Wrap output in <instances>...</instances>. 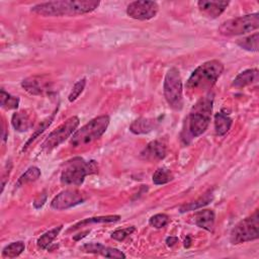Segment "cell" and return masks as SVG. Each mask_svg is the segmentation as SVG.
<instances>
[{"mask_svg":"<svg viewBox=\"0 0 259 259\" xmlns=\"http://www.w3.org/2000/svg\"><path fill=\"white\" fill-rule=\"evenodd\" d=\"M212 102V94L207 93L205 96L198 99L192 106L185 118L184 127L181 134V139L184 144L190 143L192 139L199 137L206 131L211 119Z\"/></svg>","mask_w":259,"mask_h":259,"instance_id":"1","label":"cell"},{"mask_svg":"<svg viewBox=\"0 0 259 259\" xmlns=\"http://www.w3.org/2000/svg\"><path fill=\"white\" fill-rule=\"evenodd\" d=\"M99 4V1L92 0L50 1L32 6L30 11L40 16H74L92 12Z\"/></svg>","mask_w":259,"mask_h":259,"instance_id":"2","label":"cell"},{"mask_svg":"<svg viewBox=\"0 0 259 259\" xmlns=\"http://www.w3.org/2000/svg\"><path fill=\"white\" fill-rule=\"evenodd\" d=\"M224 71V64L219 60L206 61L198 66L189 76L186 87L195 92L208 91Z\"/></svg>","mask_w":259,"mask_h":259,"instance_id":"3","label":"cell"},{"mask_svg":"<svg viewBox=\"0 0 259 259\" xmlns=\"http://www.w3.org/2000/svg\"><path fill=\"white\" fill-rule=\"evenodd\" d=\"M98 172L95 161H86L81 157H74L63 165L61 172V183L67 186H80L85 177Z\"/></svg>","mask_w":259,"mask_h":259,"instance_id":"4","label":"cell"},{"mask_svg":"<svg viewBox=\"0 0 259 259\" xmlns=\"http://www.w3.org/2000/svg\"><path fill=\"white\" fill-rule=\"evenodd\" d=\"M110 118L108 115H99L84 124L70 138V145L74 148L86 146L98 140L107 130Z\"/></svg>","mask_w":259,"mask_h":259,"instance_id":"5","label":"cell"},{"mask_svg":"<svg viewBox=\"0 0 259 259\" xmlns=\"http://www.w3.org/2000/svg\"><path fill=\"white\" fill-rule=\"evenodd\" d=\"M164 97L168 105L176 111H179L183 107V88L180 72L177 68H170L164 78L163 83Z\"/></svg>","mask_w":259,"mask_h":259,"instance_id":"6","label":"cell"},{"mask_svg":"<svg viewBox=\"0 0 259 259\" xmlns=\"http://www.w3.org/2000/svg\"><path fill=\"white\" fill-rule=\"evenodd\" d=\"M259 27V13L228 19L219 26V32L225 36H234L249 33L253 30H257Z\"/></svg>","mask_w":259,"mask_h":259,"instance_id":"7","label":"cell"},{"mask_svg":"<svg viewBox=\"0 0 259 259\" xmlns=\"http://www.w3.org/2000/svg\"><path fill=\"white\" fill-rule=\"evenodd\" d=\"M259 237V214L256 209L251 215L239 222L231 231L230 241L233 245L257 240Z\"/></svg>","mask_w":259,"mask_h":259,"instance_id":"8","label":"cell"},{"mask_svg":"<svg viewBox=\"0 0 259 259\" xmlns=\"http://www.w3.org/2000/svg\"><path fill=\"white\" fill-rule=\"evenodd\" d=\"M80 123V119L78 116H71L66 121H64L61 125H59L55 131H53L44 141L42 149L52 150L58 147L60 144L65 142L69 137H71L75 132L77 126Z\"/></svg>","mask_w":259,"mask_h":259,"instance_id":"9","label":"cell"},{"mask_svg":"<svg viewBox=\"0 0 259 259\" xmlns=\"http://www.w3.org/2000/svg\"><path fill=\"white\" fill-rule=\"evenodd\" d=\"M87 195L77 189H67L57 194L51 201V207L56 210H63L83 203Z\"/></svg>","mask_w":259,"mask_h":259,"instance_id":"10","label":"cell"},{"mask_svg":"<svg viewBox=\"0 0 259 259\" xmlns=\"http://www.w3.org/2000/svg\"><path fill=\"white\" fill-rule=\"evenodd\" d=\"M159 5L155 1H134L126 7V14L137 20H149L156 16Z\"/></svg>","mask_w":259,"mask_h":259,"instance_id":"11","label":"cell"},{"mask_svg":"<svg viewBox=\"0 0 259 259\" xmlns=\"http://www.w3.org/2000/svg\"><path fill=\"white\" fill-rule=\"evenodd\" d=\"M21 87L31 95H42L51 89V82L45 76H30L21 82Z\"/></svg>","mask_w":259,"mask_h":259,"instance_id":"12","label":"cell"},{"mask_svg":"<svg viewBox=\"0 0 259 259\" xmlns=\"http://www.w3.org/2000/svg\"><path fill=\"white\" fill-rule=\"evenodd\" d=\"M229 1H215V0H200L197 2L199 12L208 19H215L228 7Z\"/></svg>","mask_w":259,"mask_h":259,"instance_id":"13","label":"cell"},{"mask_svg":"<svg viewBox=\"0 0 259 259\" xmlns=\"http://www.w3.org/2000/svg\"><path fill=\"white\" fill-rule=\"evenodd\" d=\"M167 155L166 145L159 140L150 142L141 152V158L145 161L155 162L163 160Z\"/></svg>","mask_w":259,"mask_h":259,"instance_id":"14","label":"cell"},{"mask_svg":"<svg viewBox=\"0 0 259 259\" xmlns=\"http://www.w3.org/2000/svg\"><path fill=\"white\" fill-rule=\"evenodd\" d=\"M83 252L86 253H92V254H100L106 258H125L124 253H122L120 250L116 248L106 247L100 243H89L85 244L80 248Z\"/></svg>","mask_w":259,"mask_h":259,"instance_id":"15","label":"cell"},{"mask_svg":"<svg viewBox=\"0 0 259 259\" xmlns=\"http://www.w3.org/2000/svg\"><path fill=\"white\" fill-rule=\"evenodd\" d=\"M215 213L212 209H201L194 213L193 215V223L197 227L211 232L214 226Z\"/></svg>","mask_w":259,"mask_h":259,"instance_id":"16","label":"cell"},{"mask_svg":"<svg viewBox=\"0 0 259 259\" xmlns=\"http://www.w3.org/2000/svg\"><path fill=\"white\" fill-rule=\"evenodd\" d=\"M259 72L257 69H248L241 72L233 80L232 85L237 88H242L248 85H252L258 81Z\"/></svg>","mask_w":259,"mask_h":259,"instance_id":"17","label":"cell"},{"mask_svg":"<svg viewBox=\"0 0 259 259\" xmlns=\"http://www.w3.org/2000/svg\"><path fill=\"white\" fill-rule=\"evenodd\" d=\"M32 123L33 121L30 115L25 111H17L12 114L11 124L17 132H27L32 126Z\"/></svg>","mask_w":259,"mask_h":259,"instance_id":"18","label":"cell"},{"mask_svg":"<svg viewBox=\"0 0 259 259\" xmlns=\"http://www.w3.org/2000/svg\"><path fill=\"white\" fill-rule=\"evenodd\" d=\"M156 127V121L152 118L140 117L134 120L130 125V131L135 135L149 134Z\"/></svg>","mask_w":259,"mask_h":259,"instance_id":"19","label":"cell"},{"mask_svg":"<svg viewBox=\"0 0 259 259\" xmlns=\"http://www.w3.org/2000/svg\"><path fill=\"white\" fill-rule=\"evenodd\" d=\"M233 123L232 118L225 112L220 111L214 114V131L218 136L226 135Z\"/></svg>","mask_w":259,"mask_h":259,"instance_id":"20","label":"cell"},{"mask_svg":"<svg viewBox=\"0 0 259 259\" xmlns=\"http://www.w3.org/2000/svg\"><path fill=\"white\" fill-rule=\"evenodd\" d=\"M120 220V215L118 214H113V215H103V217H94V218H88L85 219L77 224H75L74 226H72L70 228V231L72 230H76L79 229L81 227L87 226L89 224H102V223H114Z\"/></svg>","mask_w":259,"mask_h":259,"instance_id":"21","label":"cell"},{"mask_svg":"<svg viewBox=\"0 0 259 259\" xmlns=\"http://www.w3.org/2000/svg\"><path fill=\"white\" fill-rule=\"evenodd\" d=\"M63 229V226H58V227H55L53 229H51L50 231L44 233L36 241V245L39 249L41 250H45L47 249L51 244L52 242L57 238V236L60 234L61 230Z\"/></svg>","mask_w":259,"mask_h":259,"instance_id":"22","label":"cell"},{"mask_svg":"<svg viewBox=\"0 0 259 259\" xmlns=\"http://www.w3.org/2000/svg\"><path fill=\"white\" fill-rule=\"evenodd\" d=\"M213 198V194L211 191L206 192L203 196L199 197L198 199H196L195 201L189 202L188 204H184L183 206L180 207V212H186V211H190V210H196L206 204H208Z\"/></svg>","mask_w":259,"mask_h":259,"instance_id":"23","label":"cell"},{"mask_svg":"<svg viewBox=\"0 0 259 259\" xmlns=\"http://www.w3.org/2000/svg\"><path fill=\"white\" fill-rule=\"evenodd\" d=\"M258 42H259V33L256 31L254 32L253 34H250L246 37H243V38H240L237 40V45L246 50V51H249V52H258V49H259V46H258Z\"/></svg>","mask_w":259,"mask_h":259,"instance_id":"24","label":"cell"},{"mask_svg":"<svg viewBox=\"0 0 259 259\" xmlns=\"http://www.w3.org/2000/svg\"><path fill=\"white\" fill-rule=\"evenodd\" d=\"M25 245L22 241L12 242L9 245L5 246L2 250V257L3 258H14L19 256L24 251Z\"/></svg>","mask_w":259,"mask_h":259,"instance_id":"25","label":"cell"},{"mask_svg":"<svg viewBox=\"0 0 259 259\" xmlns=\"http://www.w3.org/2000/svg\"><path fill=\"white\" fill-rule=\"evenodd\" d=\"M40 170L35 167V166H32V167H29L17 180L16 182V185L17 186H21L23 184H26V183H29V182H33L35 180H37L40 176Z\"/></svg>","mask_w":259,"mask_h":259,"instance_id":"26","label":"cell"},{"mask_svg":"<svg viewBox=\"0 0 259 259\" xmlns=\"http://www.w3.org/2000/svg\"><path fill=\"white\" fill-rule=\"evenodd\" d=\"M0 104L3 108L9 109H16L19 105V98L7 93L4 89H1L0 92Z\"/></svg>","mask_w":259,"mask_h":259,"instance_id":"27","label":"cell"},{"mask_svg":"<svg viewBox=\"0 0 259 259\" xmlns=\"http://www.w3.org/2000/svg\"><path fill=\"white\" fill-rule=\"evenodd\" d=\"M173 179L172 172L167 168H159L153 174V182L156 185H162L170 182Z\"/></svg>","mask_w":259,"mask_h":259,"instance_id":"28","label":"cell"},{"mask_svg":"<svg viewBox=\"0 0 259 259\" xmlns=\"http://www.w3.org/2000/svg\"><path fill=\"white\" fill-rule=\"evenodd\" d=\"M170 223V218L166 213H157L149 219V224L155 229H162Z\"/></svg>","mask_w":259,"mask_h":259,"instance_id":"29","label":"cell"},{"mask_svg":"<svg viewBox=\"0 0 259 259\" xmlns=\"http://www.w3.org/2000/svg\"><path fill=\"white\" fill-rule=\"evenodd\" d=\"M85 85H86V79L85 78L77 81L74 84V86H73V88H72V90H71V92H70V94L68 96V100L70 102L75 101L80 96V94L83 92V90L85 88Z\"/></svg>","mask_w":259,"mask_h":259,"instance_id":"30","label":"cell"},{"mask_svg":"<svg viewBox=\"0 0 259 259\" xmlns=\"http://www.w3.org/2000/svg\"><path fill=\"white\" fill-rule=\"evenodd\" d=\"M135 231H136V227H134V226L126 227L123 229H118L111 233V238L116 241H123L125 238H127L130 235H132Z\"/></svg>","mask_w":259,"mask_h":259,"instance_id":"31","label":"cell"},{"mask_svg":"<svg viewBox=\"0 0 259 259\" xmlns=\"http://www.w3.org/2000/svg\"><path fill=\"white\" fill-rule=\"evenodd\" d=\"M52 120H53V117H51V118H48L47 120H45V121L41 123V125H40V126L37 128V131H36V132H35V133H34V134L31 136L30 140H29V141L26 143V145H25V147H24V148H26V147L28 146V144H29V143H31V142H32V141H33V140H34V139H35V138H36V137H37L39 134H41V133H42V132H44V131H45V130H46V128H47V127H48V126L51 124Z\"/></svg>","mask_w":259,"mask_h":259,"instance_id":"32","label":"cell"},{"mask_svg":"<svg viewBox=\"0 0 259 259\" xmlns=\"http://www.w3.org/2000/svg\"><path fill=\"white\" fill-rule=\"evenodd\" d=\"M46 200H47V194H46V192H44L40 195H38L37 198L34 200V202H33L34 207L35 208H40L45 204Z\"/></svg>","mask_w":259,"mask_h":259,"instance_id":"33","label":"cell"},{"mask_svg":"<svg viewBox=\"0 0 259 259\" xmlns=\"http://www.w3.org/2000/svg\"><path fill=\"white\" fill-rule=\"evenodd\" d=\"M178 243V238L177 237H173V236H170L166 239V244L168 247H173L174 245H176Z\"/></svg>","mask_w":259,"mask_h":259,"instance_id":"34","label":"cell"},{"mask_svg":"<svg viewBox=\"0 0 259 259\" xmlns=\"http://www.w3.org/2000/svg\"><path fill=\"white\" fill-rule=\"evenodd\" d=\"M190 242H191V241H190V237L187 236L186 239L184 240V247H185V248H188V247L190 246Z\"/></svg>","mask_w":259,"mask_h":259,"instance_id":"35","label":"cell"}]
</instances>
